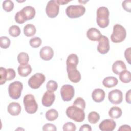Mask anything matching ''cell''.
<instances>
[{
	"label": "cell",
	"instance_id": "36",
	"mask_svg": "<svg viewBox=\"0 0 131 131\" xmlns=\"http://www.w3.org/2000/svg\"><path fill=\"white\" fill-rule=\"evenodd\" d=\"M63 130L64 131H75L76 129V125L72 122H68L63 125Z\"/></svg>",
	"mask_w": 131,
	"mask_h": 131
},
{
	"label": "cell",
	"instance_id": "6",
	"mask_svg": "<svg viewBox=\"0 0 131 131\" xmlns=\"http://www.w3.org/2000/svg\"><path fill=\"white\" fill-rule=\"evenodd\" d=\"M23 84L19 81H15L11 83L8 88L9 96L13 99L19 98L23 90Z\"/></svg>",
	"mask_w": 131,
	"mask_h": 131
},
{
	"label": "cell",
	"instance_id": "19",
	"mask_svg": "<svg viewBox=\"0 0 131 131\" xmlns=\"http://www.w3.org/2000/svg\"><path fill=\"white\" fill-rule=\"evenodd\" d=\"M8 113L12 116H17L21 112V106L20 104L15 102L10 103L7 108Z\"/></svg>",
	"mask_w": 131,
	"mask_h": 131
},
{
	"label": "cell",
	"instance_id": "5",
	"mask_svg": "<svg viewBox=\"0 0 131 131\" xmlns=\"http://www.w3.org/2000/svg\"><path fill=\"white\" fill-rule=\"evenodd\" d=\"M85 12V8L82 5H70L67 7L66 13L70 18H76L83 15Z\"/></svg>",
	"mask_w": 131,
	"mask_h": 131
},
{
	"label": "cell",
	"instance_id": "13",
	"mask_svg": "<svg viewBox=\"0 0 131 131\" xmlns=\"http://www.w3.org/2000/svg\"><path fill=\"white\" fill-rule=\"evenodd\" d=\"M116 126V122L113 120L105 119L100 122L99 128L102 131H113L115 128Z\"/></svg>",
	"mask_w": 131,
	"mask_h": 131
},
{
	"label": "cell",
	"instance_id": "16",
	"mask_svg": "<svg viewBox=\"0 0 131 131\" xmlns=\"http://www.w3.org/2000/svg\"><path fill=\"white\" fill-rule=\"evenodd\" d=\"M21 12L26 21L33 19L35 15V9L30 6L24 7L21 10Z\"/></svg>",
	"mask_w": 131,
	"mask_h": 131
},
{
	"label": "cell",
	"instance_id": "42",
	"mask_svg": "<svg viewBox=\"0 0 131 131\" xmlns=\"http://www.w3.org/2000/svg\"><path fill=\"white\" fill-rule=\"evenodd\" d=\"M92 128L90 125L89 124H83L81 126L80 128H79V131H91Z\"/></svg>",
	"mask_w": 131,
	"mask_h": 131
},
{
	"label": "cell",
	"instance_id": "23",
	"mask_svg": "<svg viewBox=\"0 0 131 131\" xmlns=\"http://www.w3.org/2000/svg\"><path fill=\"white\" fill-rule=\"evenodd\" d=\"M108 115L112 119H118L122 115V110L120 107L117 106L112 107L109 110Z\"/></svg>",
	"mask_w": 131,
	"mask_h": 131
},
{
	"label": "cell",
	"instance_id": "1",
	"mask_svg": "<svg viewBox=\"0 0 131 131\" xmlns=\"http://www.w3.org/2000/svg\"><path fill=\"white\" fill-rule=\"evenodd\" d=\"M110 12L107 8L100 7L97 10L96 21L98 25L101 28H105L109 24Z\"/></svg>",
	"mask_w": 131,
	"mask_h": 131
},
{
	"label": "cell",
	"instance_id": "10",
	"mask_svg": "<svg viewBox=\"0 0 131 131\" xmlns=\"http://www.w3.org/2000/svg\"><path fill=\"white\" fill-rule=\"evenodd\" d=\"M75 95L74 87L70 84H64L61 88L60 95L64 101H69L72 99Z\"/></svg>",
	"mask_w": 131,
	"mask_h": 131
},
{
	"label": "cell",
	"instance_id": "28",
	"mask_svg": "<svg viewBox=\"0 0 131 131\" xmlns=\"http://www.w3.org/2000/svg\"><path fill=\"white\" fill-rule=\"evenodd\" d=\"M100 116L99 114L95 111L90 112L88 116V119L90 123L92 124H95L99 120Z\"/></svg>",
	"mask_w": 131,
	"mask_h": 131
},
{
	"label": "cell",
	"instance_id": "30",
	"mask_svg": "<svg viewBox=\"0 0 131 131\" xmlns=\"http://www.w3.org/2000/svg\"><path fill=\"white\" fill-rule=\"evenodd\" d=\"M58 88V84L57 82L53 80H49L47 84H46V88L48 92H54L56 91Z\"/></svg>",
	"mask_w": 131,
	"mask_h": 131
},
{
	"label": "cell",
	"instance_id": "24",
	"mask_svg": "<svg viewBox=\"0 0 131 131\" xmlns=\"http://www.w3.org/2000/svg\"><path fill=\"white\" fill-rule=\"evenodd\" d=\"M36 31L35 27L31 24H27L24 27V33L27 37L33 36L35 34Z\"/></svg>",
	"mask_w": 131,
	"mask_h": 131
},
{
	"label": "cell",
	"instance_id": "33",
	"mask_svg": "<svg viewBox=\"0 0 131 131\" xmlns=\"http://www.w3.org/2000/svg\"><path fill=\"white\" fill-rule=\"evenodd\" d=\"M10 39L7 36H1L0 38V47L3 49H7L10 45Z\"/></svg>",
	"mask_w": 131,
	"mask_h": 131
},
{
	"label": "cell",
	"instance_id": "3",
	"mask_svg": "<svg viewBox=\"0 0 131 131\" xmlns=\"http://www.w3.org/2000/svg\"><path fill=\"white\" fill-rule=\"evenodd\" d=\"M126 36L125 28L120 24H117L113 27V32L111 35V41L115 43H119L123 41Z\"/></svg>",
	"mask_w": 131,
	"mask_h": 131
},
{
	"label": "cell",
	"instance_id": "39",
	"mask_svg": "<svg viewBox=\"0 0 131 131\" xmlns=\"http://www.w3.org/2000/svg\"><path fill=\"white\" fill-rule=\"evenodd\" d=\"M122 6L125 11L128 12H131V1H124L122 3Z\"/></svg>",
	"mask_w": 131,
	"mask_h": 131
},
{
	"label": "cell",
	"instance_id": "44",
	"mask_svg": "<svg viewBox=\"0 0 131 131\" xmlns=\"http://www.w3.org/2000/svg\"><path fill=\"white\" fill-rule=\"evenodd\" d=\"M130 92H131V90L129 89L126 93V96H125V99H126V101L130 104Z\"/></svg>",
	"mask_w": 131,
	"mask_h": 131
},
{
	"label": "cell",
	"instance_id": "41",
	"mask_svg": "<svg viewBox=\"0 0 131 131\" xmlns=\"http://www.w3.org/2000/svg\"><path fill=\"white\" fill-rule=\"evenodd\" d=\"M130 53H131V48L129 47L126 49L124 52V56L129 64H130Z\"/></svg>",
	"mask_w": 131,
	"mask_h": 131
},
{
	"label": "cell",
	"instance_id": "35",
	"mask_svg": "<svg viewBox=\"0 0 131 131\" xmlns=\"http://www.w3.org/2000/svg\"><path fill=\"white\" fill-rule=\"evenodd\" d=\"M0 75H1V79H0V84L2 85L4 84L7 80V69L3 67L0 68Z\"/></svg>",
	"mask_w": 131,
	"mask_h": 131
},
{
	"label": "cell",
	"instance_id": "31",
	"mask_svg": "<svg viewBox=\"0 0 131 131\" xmlns=\"http://www.w3.org/2000/svg\"><path fill=\"white\" fill-rule=\"evenodd\" d=\"M3 8L6 12H10L14 8V3L12 1L6 0L3 2Z\"/></svg>",
	"mask_w": 131,
	"mask_h": 131
},
{
	"label": "cell",
	"instance_id": "12",
	"mask_svg": "<svg viewBox=\"0 0 131 131\" xmlns=\"http://www.w3.org/2000/svg\"><path fill=\"white\" fill-rule=\"evenodd\" d=\"M98 41L99 43L97 46V51L101 54H106L110 50L108 38L104 35H101Z\"/></svg>",
	"mask_w": 131,
	"mask_h": 131
},
{
	"label": "cell",
	"instance_id": "17",
	"mask_svg": "<svg viewBox=\"0 0 131 131\" xmlns=\"http://www.w3.org/2000/svg\"><path fill=\"white\" fill-rule=\"evenodd\" d=\"M101 35L100 31L95 28L89 29L86 32L87 37L91 41H98Z\"/></svg>",
	"mask_w": 131,
	"mask_h": 131
},
{
	"label": "cell",
	"instance_id": "38",
	"mask_svg": "<svg viewBox=\"0 0 131 131\" xmlns=\"http://www.w3.org/2000/svg\"><path fill=\"white\" fill-rule=\"evenodd\" d=\"M7 80H11L15 78L16 74L13 69H12V68L7 69Z\"/></svg>",
	"mask_w": 131,
	"mask_h": 131
},
{
	"label": "cell",
	"instance_id": "9",
	"mask_svg": "<svg viewBox=\"0 0 131 131\" xmlns=\"http://www.w3.org/2000/svg\"><path fill=\"white\" fill-rule=\"evenodd\" d=\"M59 5L56 1L51 0L48 2L46 7V13L49 17H56L59 13Z\"/></svg>",
	"mask_w": 131,
	"mask_h": 131
},
{
	"label": "cell",
	"instance_id": "26",
	"mask_svg": "<svg viewBox=\"0 0 131 131\" xmlns=\"http://www.w3.org/2000/svg\"><path fill=\"white\" fill-rule=\"evenodd\" d=\"M46 119L49 121H54L58 117V113L55 109H50L48 110L45 114Z\"/></svg>",
	"mask_w": 131,
	"mask_h": 131
},
{
	"label": "cell",
	"instance_id": "21",
	"mask_svg": "<svg viewBox=\"0 0 131 131\" xmlns=\"http://www.w3.org/2000/svg\"><path fill=\"white\" fill-rule=\"evenodd\" d=\"M118 83L117 78L114 76H108L104 78L102 81L103 86L106 88H112L115 86Z\"/></svg>",
	"mask_w": 131,
	"mask_h": 131
},
{
	"label": "cell",
	"instance_id": "34",
	"mask_svg": "<svg viewBox=\"0 0 131 131\" xmlns=\"http://www.w3.org/2000/svg\"><path fill=\"white\" fill-rule=\"evenodd\" d=\"M29 43L32 47L35 48L39 47L41 45L42 41L40 38L38 37H34L30 39Z\"/></svg>",
	"mask_w": 131,
	"mask_h": 131
},
{
	"label": "cell",
	"instance_id": "8",
	"mask_svg": "<svg viewBox=\"0 0 131 131\" xmlns=\"http://www.w3.org/2000/svg\"><path fill=\"white\" fill-rule=\"evenodd\" d=\"M68 76L69 80L73 83H77L81 80V74L77 70V65L66 64Z\"/></svg>",
	"mask_w": 131,
	"mask_h": 131
},
{
	"label": "cell",
	"instance_id": "18",
	"mask_svg": "<svg viewBox=\"0 0 131 131\" xmlns=\"http://www.w3.org/2000/svg\"><path fill=\"white\" fill-rule=\"evenodd\" d=\"M105 96V93L101 89H96L92 93V99L96 102H102L104 99Z\"/></svg>",
	"mask_w": 131,
	"mask_h": 131
},
{
	"label": "cell",
	"instance_id": "11",
	"mask_svg": "<svg viewBox=\"0 0 131 131\" xmlns=\"http://www.w3.org/2000/svg\"><path fill=\"white\" fill-rule=\"evenodd\" d=\"M108 98L110 102L112 104H119L122 101L123 94L119 90H113L109 92Z\"/></svg>",
	"mask_w": 131,
	"mask_h": 131
},
{
	"label": "cell",
	"instance_id": "32",
	"mask_svg": "<svg viewBox=\"0 0 131 131\" xmlns=\"http://www.w3.org/2000/svg\"><path fill=\"white\" fill-rule=\"evenodd\" d=\"M73 105L83 110L85 109L86 105L85 100L81 97L77 98L74 101Z\"/></svg>",
	"mask_w": 131,
	"mask_h": 131
},
{
	"label": "cell",
	"instance_id": "15",
	"mask_svg": "<svg viewBox=\"0 0 131 131\" xmlns=\"http://www.w3.org/2000/svg\"><path fill=\"white\" fill-rule=\"evenodd\" d=\"M55 99V96L54 92L46 91L42 98V104L45 107H50L54 103Z\"/></svg>",
	"mask_w": 131,
	"mask_h": 131
},
{
	"label": "cell",
	"instance_id": "37",
	"mask_svg": "<svg viewBox=\"0 0 131 131\" xmlns=\"http://www.w3.org/2000/svg\"><path fill=\"white\" fill-rule=\"evenodd\" d=\"M15 20L16 23L18 24H23L26 21L22 14V13L20 11H18L15 15Z\"/></svg>",
	"mask_w": 131,
	"mask_h": 131
},
{
	"label": "cell",
	"instance_id": "40",
	"mask_svg": "<svg viewBox=\"0 0 131 131\" xmlns=\"http://www.w3.org/2000/svg\"><path fill=\"white\" fill-rule=\"evenodd\" d=\"M42 130L44 131L46 130H52V131H56V126L51 123H47L45 124L42 127Z\"/></svg>",
	"mask_w": 131,
	"mask_h": 131
},
{
	"label": "cell",
	"instance_id": "43",
	"mask_svg": "<svg viewBox=\"0 0 131 131\" xmlns=\"http://www.w3.org/2000/svg\"><path fill=\"white\" fill-rule=\"evenodd\" d=\"M130 130H131V129H130V126L128 125H126V124L121 125L120 127V128L118 129V130H129V131H130Z\"/></svg>",
	"mask_w": 131,
	"mask_h": 131
},
{
	"label": "cell",
	"instance_id": "4",
	"mask_svg": "<svg viewBox=\"0 0 131 131\" xmlns=\"http://www.w3.org/2000/svg\"><path fill=\"white\" fill-rule=\"evenodd\" d=\"M23 103L26 111L30 114L35 113L38 109V105L34 96L31 94H27L24 97Z\"/></svg>",
	"mask_w": 131,
	"mask_h": 131
},
{
	"label": "cell",
	"instance_id": "25",
	"mask_svg": "<svg viewBox=\"0 0 131 131\" xmlns=\"http://www.w3.org/2000/svg\"><path fill=\"white\" fill-rule=\"evenodd\" d=\"M119 78L121 82L124 83H129L131 80L130 72L127 70H124L119 74Z\"/></svg>",
	"mask_w": 131,
	"mask_h": 131
},
{
	"label": "cell",
	"instance_id": "2",
	"mask_svg": "<svg viewBox=\"0 0 131 131\" xmlns=\"http://www.w3.org/2000/svg\"><path fill=\"white\" fill-rule=\"evenodd\" d=\"M66 115L68 118L77 122H82L85 119L84 110L74 105L67 108Z\"/></svg>",
	"mask_w": 131,
	"mask_h": 131
},
{
	"label": "cell",
	"instance_id": "7",
	"mask_svg": "<svg viewBox=\"0 0 131 131\" xmlns=\"http://www.w3.org/2000/svg\"><path fill=\"white\" fill-rule=\"evenodd\" d=\"M45 80L46 77L43 74L40 73H35L29 78L28 85L32 89H37L43 83Z\"/></svg>",
	"mask_w": 131,
	"mask_h": 131
},
{
	"label": "cell",
	"instance_id": "29",
	"mask_svg": "<svg viewBox=\"0 0 131 131\" xmlns=\"http://www.w3.org/2000/svg\"><path fill=\"white\" fill-rule=\"evenodd\" d=\"M21 31L20 28L16 25H12L9 29V34L14 37L19 36L20 34Z\"/></svg>",
	"mask_w": 131,
	"mask_h": 131
},
{
	"label": "cell",
	"instance_id": "14",
	"mask_svg": "<svg viewBox=\"0 0 131 131\" xmlns=\"http://www.w3.org/2000/svg\"><path fill=\"white\" fill-rule=\"evenodd\" d=\"M39 55L41 59L46 61L51 60L54 56V51L49 46L43 47L40 50Z\"/></svg>",
	"mask_w": 131,
	"mask_h": 131
},
{
	"label": "cell",
	"instance_id": "22",
	"mask_svg": "<svg viewBox=\"0 0 131 131\" xmlns=\"http://www.w3.org/2000/svg\"><path fill=\"white\" fill-rule=\"evenodd\" d=\"M18 74L22 77H26L28 76L32 72V68L30 64H27L20 65L17 68Z\"/></svg>",
	"mask_w": 131,
	"mask_h": 131
},
{
	"label": "cell",
	"instance_id": "45",
	"mask_svg": "<svg viewBox=\"0 0 131 131\" xmlns=\"http://www.w3.org/2000/svg\"><path fill=\"white\" fill-rule=\"evenodd\" d=\"M70 1H65V0H57V3L59 5H66L69 3Z\"/></svg>",
	"mask_w": 131,
	"mask_h": 131
},
{
	"label": "cell",
	"instance_id": "20",
	"mask_svg": "<svg viewBox=\"0 0 131 131\" xmlns=\"http://www.w3.org/2000/svg\"><path fill=\"white\" fill-rule=\"evenodd\" d=\"M126 69L125 64L122 60L116 61L112 66V71L114 73L119 75L121 72Z\"/></svg>",
	"mask_w": 131,
	"mask_h": 131
},
{
	"label": "cell",
	"instance_id": "27",
	"mask_svg": "<svg viewBox=\"0 0 131 131\" xmlns=\"http://www.w3.org/2000/svg\"><path fill=\"white\" fill-rule=\"evenodd\" d=\"M29 60V57L27 53L21 52L17 56V61L20 65L27 64Z\"/></svg>",
	"mask_w": 131,
	"mask_h": 131
}]
</instances>
